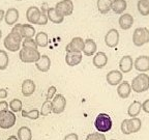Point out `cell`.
<instances>
[{"label": "cell", "mask_w": 149, "mask_h": 140, "mask_svg": "<svg viewBox=\"0 0 149 140\" xmlns=\"http://www.w3.org/2000/svg\"><path fill=\"white\" fill-rule=\"evenodd\" d=\"M17 1H22V0H17Z\"/></svg>", "instance_id": "obj_50"}, {"label": "cell", "mask_w": 149, "mask_h": 140, "mask_svg": "<svg viewBox=\"0 0 149 140\" xmlns=\"http://www.w3.org/2000/svg\"><path fill=\"white\" fill-rule=\"evenodd\" d=\"M52 112L54 114H60L65 110L66 107V99L61 93H56L52 99Z\"/></svg>", "instance_id": "obj_7"}, {"label": "cell", "mask_w": 149, "mask_h": 140, "mask_svg": "<svg viewBox=\"0 0 149 140\" xmlns=\"http://www.w3.org/2000/svg\"><path fill=\"white\" fill-rule=\"evenodd\" d=\"M1 37H2V31H1V29H0V40H1Z\"/></svg>", "instance_id": "obj_48"}, {"label": "cell", "mask_w": 149, "mask_h": 140, "mask_svg": "<svg viewBox=\"0 0 149 140\" xmlns=\"http://www.w3.org/2000/svg\"><path fill=\"white\" fill-rule=\"evenodd\" d=\"M96 6L100 14H108L112 9V0H97Z\"/></svg>", "instance_id": "obj_28"}, {"label": "cell", "mask_w": 149, "mask_h": 140, "mask_svg": "<svg viewBox=\"0 0 149 140\" xmlns=\"http://www.w3.org/2000/svg\"><path fill=\"white\" fill-rule=\"evenodd\" d=\"M106 80H107L108 84L111 86H118L119 84L123 80V74L120 71L117 70H112L106 76Z\"/></svg>", "instance_id": "obj_11"}, {"label": "cell", "mask_w": 149, "mask_h": 140, "mask_svg": "<svg viewBox=\"0 0 149 140\" xmlns=\"http://www.w3.org/2000/svg\"><path fill=\"white\" fill-rule=\"evenodd\" d=\"M83 59L82 53H77V52H68L65 55V62L70 66H76L80 64Z\"/></svg>", "instance_id": "obj_18"}, {"label": "cell", "mask_w": 149, "mask_h": 140, "mask_svg": "<svg viewBox=\"0 0 149 140\" xmlns=\"http://www.w3.org/2000/svg\"><path fill=\"white\" fill-rule=\"evenodd\" d=\"M134 68V60L133 57L130 55H124L123 57H121L119 60V69L122 74H127Z\"/></svg>", "instance_id": "obj_14"}, {"label": "cell", "mask_w": 149, "mask_h": 140, "mask_svg": "<svg viewBox=\"0 0 149 140\" xmlns=\"http://www.w3.org/2000/svg\"><path fill=\"white\" fill-rule=\"evenodd\" d=\"M149 43V29L146 27L136 28L133 33V44L136 47H142Z\"/></svg>", "instance_id": "obj_4"}, {"label": "cell", "mask_w": 149, "mask_h": 140, "mask_svg": "<svg viewBox=\"0 0 149 140\" xmlns=\"http://www.w3.org/2000/svg\"><path fill=\"white\" fill-rule=\"evenodd\" d=\"M17 137L19 140H31L32 139V132L28 127L23 126L17 132Z\"/></svg>", "instance_id": "obj_29"}, {"label": "cell", "mask_w": 149, "mask_h": 140, "mask_svg": "<svg viewBox=\"0 0 149 140\" xmlns=\"http://www.w3.org/2000/svg\"><path fill=\"white\" fill-rule=\"evenodd\" d=\"M127 120L128 119H124V120H122L121 126H120L121 132H122L124 135H130V132H128V129H127Z\"/></svg>", "instance_id": "obj_40"}, {"label": "cell", "mask_w": 149, "mask_h": 140, "mask_svg": "<svg viewBox=\"0 0 149 140\" xmlns=\"http://www.w3.org/2000/svg\"><path fill=\"white\" fill-rule=\"evenodd\" d=\"M40 56H42V54L40 53L38 50L22 48L19 52V57H20L22 62L24 63H35L40 58Z\"/></svg>", "instance_id": "obj_5"}, {"label": "cell", "mask_w": 149, "mask_h": 140, "mask_svg": "<svg viewBox=\"0 0 149 140\" xmlns=\"http://www.w3.org/2000/svg\"><path fill=\"white\" fill-rule=\"evenodd\" d=\"M132 90L137 93L144 92L149 89V76L145 73H141L138 76H136L133 79L132 83Z\"/></svg>", "instance_id": "obj_1"}, {"label": "cell", "mask_w": 149, "mask_h": 140, "mask_svg": "<svg viewBox=\"0 0 149 140\" xmlns=\"http://www.w3.org/2000/svg\"><path fill=\"white\" fill-rule=\"evenodd\" d=\"M112 126H113V121H112L110 115L107 113H100L94 120V127H95L96 131L100 133L109 132L112 129Z\"/></svg>", "instance_id": "obj_3"}, {"label": "cell", "mask_w": 149, "mask_h": 140, "mask_svg": "<svg viewBox=\"0 0 149 140\" xmlns=\"http://www.w3.org/2000/svg\"><path fill=\"white\" fill-rule=\"evenodd\" d=\"M9 62L8 54L5 50H0V71H4L7 69Z\"/></svg>", "instance_id": "obj_32"}, {"label": "cell", "mask_w": 149, "mask_h": 140, "mask_svg": "<svg viewBox=\"0 0 149 140\" xmlns=\"http://www.w3.org/2000/svg\"><path fill=\"white\" fill-rule=\"evenodd\" d=\"M35 66L36 69L40 72H42V73H46L50 70L51 68V59L48 55H42L40 56V58L35 62Z\"/></svg>", "instance_id": "obj_20"}, {"label": "cell", "mask_w": 149, "mask_h": 140, "mask_svg": "<svg viewBox=\"0 0 149 140\" xmlns=\"http://www.w3.org/2000/svg\"><path fill=\"white\" fill-rule=\"evenodd\" d=\"M111 140H116V139H111Z\"/></svg>", "instance_id": "obj_51"}, {"label": "cell", "mask_w": 149, "mask_h": 140, "mask_svg": "<svg viewBox=\"0 0 149 140\" xmlns=\"http://www.w3.org/2000/svg\"><path fill=\"white\" fill-rule=\"evenodd\" d=\"M142 110V103L139 101H134L127 108V114L128 116L132 117H138V115L141 113Z\"/></svg>", "instance_id": "obj_25"}, {"label": "cell", "mask_w": 149, "mask_h": 140, "mask_svg": "<svg viewBox=\"0 0 149 140\" xmlns=\"http://www.w3.org/2000/svg\"><path fill=\"white\" fill-rule=\"evenodd\" d=\"M142 128V121L139 117H132L127 120V129L130 134L138 133Z\"/></svg>", "instance_id": "obj_24"}, {"label": "cell", "mask_w": 149, "mask_h": 140, "mask_svg": "<svg viewBox=\"0 0 149 140\" xmlns=\"http://www.w3.org/2000/svg\"><path fill=\"white\" fill-rule=\"evenodd\" d=\"M22 38L19 34L15 32H10L5 36L4 41H3V45H4L5 49H7L10 52H17L21 50V46H22Z\"/></svg>", "instance_id": "obj_2"}, {"label": "cell", "mask_w": 149, "mask_h": 140, "mask_svg": "<svg viewBox=\"0 0 149 140\" xmlns=\"http://www.w3.org/2000/svg\"><path fill=\"white\" fill-rule=\"evenodd\" d=\"M21 113L24 118H29V119H32V120H35V119H37L40 116V112L38 109H32V110H30V111L22 110Z\"/></svg>", "instance_id": "obj_33"}, {"label": "cell", "mask_w": 149, "mask_h": 140, "mask_svg": "<svg viewBox=\"0 0 149 140\" xmlns=\"http://www.w3.org/2000/svg\"><path fill=\"white\" fill-rule=\"evenodd\" d=\"M142 110L145 112V113L149 114V99L145 100L144 102L142 103Z\"/></svg>", "instance_id": "obj_44"}, {"label": "cell", "mask_w": 149, "mask_h": 140, "mask_svg": "<svg viewBox=\"0 0 149 140\" xmlns=\"http://www.w3.org/2000/svg\"><path fill=\"white\" fill-rule=\"evenodd\" d=\"M55 8L63 17L70 16L74 12V2L72 0H61L58 3H56Z\"/></svg>", "instance_id": "obj_8"}, {"label": "cell", "mask_w": 149, "mask_h": 140, "mask_svg": "<svg viewBox=\"0 0 149 140\" xmlns=\"http://www.w3.org/2000/svg\"><path fill=\"white\" fill-rule=\"evenodd\" d=\"M40 115L42 116H48L50 113H52V102L49 100H46L42 103V109H40Z\"/></svg>", "instance_id": "obj_35"}, {"label": "cell", "mask_w": 149, "mask_h": 140, "mask_svg": "<svg viewBox=\"0 0 149 140\" xmlns=\"http://www.w3.org/2000/svg\"><path fill=\"white\" fill-rule=\"evenodd\" d=\"M119 26L122 30H128L134 25V17L130 14H122L118 20Z\"/></svg>", "instance_id": "obj_19"}, {"label": "cell", "mask_w": 149, "mask_h": 140, "mask_svg": "<svg viewBox=\"0 0 149 140\" xmlns=\"http://www.w3.org/2000/svg\"><path fill=\"white\" fill-rule=\"evenodd\" d=\"M35 42H36L37 47H42V48H45V47L48 46L49 44V37H48V34L44 31H40V32L36 33L35 34Z\"/></svg>", "instance_id": "obj_30"}, {"label": "cell", "mask_w": 149, "mask_h": 140, "mask_svg": "<svg viewBox=\"0 0 149 140\" xmlns=\"http://www.w3.org/2000/svg\"><path fill=\"white\" fill-rule=\"evenodd\" d=\"M7 96H8V91H7L6 89H5V88L0 89V99H1V100H4V99H6Z\"/></svg>", "instance_id": "obj_45"}, {"label": "cell", "mask_w": 149, "mask_h": 140, "mask_svg": "<svg viewBox=\"0 0 149 140\" xmlns=\"http://www.w3.org/2000/svg\"><path fill=\"white\" fill-rule=\"evenodd\" d=\"M119 32L115 28H111L105 35V44L109 48H116L119 44Z\"/></svg>", "instance_id": "obj_9"}, {"label": "cell", "mask_w": 149, "mask_h": 140, "mask_svg": "<svg viewBox=\"0 0 149 140\" xmlns=\"http://www.w3.org/2000/svg\"><path fill=\"white\" fill-rule=\"evenodd\" d=\"M137 7L138 12L141 14V16H148L149 15V3L146 0H138Z\"/></svg>", "instance_id": "obj_31"}, {"label": "cell", "mask_w": 149, "mask_h": 140, "mask_svg": "<svg viewBox=\"0 0 149 140\" xmlns=\"http://www.w3.org/2000/svg\"><path fill=\"white\" fill-rule=\"evenodd\" d=\"M36 31L35 28L31 24H22V37L24 38H33L35 36Z\"/></svg>", "instance_id": "obj_27"}, {"label": "cell", "mask_w": 149, "mask_h": 140, "mask_svg": "<svg viewBox=\"0 0 149 140\" xmlns=\"http://www.w3.org/2000/svg\"><path fill=\"white\" fill-rule=\"evenodd\" d=\"M42 16V10L37 6H30L26 10V19L30 24H37Z\"/></svg>", "instance_id": "obj_13"}, {"label": "cell", "mask_w": 149, "mask_h": 140, "mask_svg": "<svg viewBox=\"0 0 149 140\" xmlns=\"http://www.w3.org/2000/svg\"><path fill=\"white\" fill-rule=\"evenodd\" d=\"M97 51V46L96 43L91 38H87L84 42V49L83 54L86 56H93Z\"/></svg>", "instance_id": "obj_23"}, {"label": "cell", "mask_w": 149, "mask_h": 140, "mask_svg": "<svg viewBox=\"0 0 149 140\" xmlns=\"http://www.w3.org/2000/svg\"><path fill=\"white\" fill-rule=\"evenodd\" d=\"M146 1H147V2H148V3H149V0H146Z\"/></svg>", "instance_id": "obj_49"}, {"label": "cell", "mask_w": 149, "mask_h": 140, "mask_svg": "<svg viewBox=\"0 0 149 140\" xmlns=\"http://www.w3.org/2000/svg\"><path fill=\"white\" fill-rule=\"evenodd\" d=\"M132 92V86L128 81H122L117 86V94L121 99H127Z\"/></svg>", "instance_id": "obj_21"}, {"label": "cell", "mask_w": 149, "mask_h": 140, "mask_svg": "<svg viewBox=\"0 0 149 140\" xmlns=\"http://www.w3.org/2000/svg\"><path fill=\"white\" fill-rule=\"evenodd\" d=\"M12 32H15L17 34H19L22 37V24H16L14 26V28L12 29ZM23 38V37H22Z\"/></svg>", "instance_id": "obj_41"}, {"label": "cell", "mask_w": 149, "mask_h": 140, "mask_svg": "<svg viewBox=\"0 0 149 140\" xmlns=\"http://www.w3.org/2000/svg\"><path fill=\"white\" fill-rule=\"evenodd\" d=\"M47 16H48V19H49L50 21L54 24H60L64 20V17L59 14L58 10L55 8V6L49 7V8L47 9Z\"/></svg>", "instance_id": "obj_22"}, {"label": "cell", "mask_w": 149, "mask_h": 140, "mask_svg": "<svg viewBox=\"0 0 149 140\" xmlns=\"http://www.w3.org/2000/svg\"><path fill=\"white\" fill-rule=\"evenodd\" d=\"M84 42L85 41L80 36L74 37L68 45L65 47L66 53L68 52H77V53H83L84 49Z\"/></svg>", "instance_id": "obj_10"}, {"label": "cell", "mask_w": 149, "mask_h": 140, "mask_svg": "<svg viewBox=\"0 0 149 140\" xmlns=\"http://www.w3.org/2000/svg\"><path fill=\"white\" fill-rule=\"evenodd\" d=\"M63 140H79V136L76 133H70L63 138Z\"/></svg>", "instance_id": "obj_43"}, {"label": "cell", "mask_w": 149, "mask_h": 140, "mask_svg": "<svg viewBox=\"0 0 149 140\" xmlns=\"http://www.w3.org/2000/svg\"><path fill=\"white\" fill-rule=\"evenodd\" d=\"M9 104V110L13 111L14 113H17V112H21L23 110V104H22V101L19 100V99H14Z\"/></svg>", "instance_id": "obj_34"}, {"label": "cell", "mask_w": 149, "mask_h": 140, "mask_svg": "<svg viewBox=\"0 0 149 140\" xmlns=\"http://www.w3.org/2000/svg\"><path fill=\"white\" fill-rule=\"evenodd\" d=\"M36 88V85H35L34 81L31 79H25L23 81L21 85V90H22V94L24 97H30L32 96Z\"/></svg>", "instance_id": "obj_17"}, {"label": "cell", "mask_w": 149, "mask_h": 140, "mask_svg": "<svg viewBox=\"0 0 149 140\" xmlns=\"http://www.w3.org/2000/svg\"><path fill=\"white\" fill-rule=\"evenodd\" d=\"M92 63L93 65L95 66L96 69H102L105 68L108 63V56L105 52H96L93 56L92 59Z\"/></svg>", "instance_id": "obj_16"}, {"label": "cell", "mask_w": 149, "mask_h": 140, "mask_svg": "<svg viewBox=\"0 0 149 140\" xmlns=\"http://www.w3.org/2000/svg\"><path fill=\"white\" fill-rule=\"evenodd\" d=\"M127 7L125 0H112V10L115 14H123Z\"/></svg>", "instance_id": "obj_26"}, {"label": "cell", "mask_w": 149, "mask_h": 140, "mask_svg": "<svg viewBox=\"0 0 149 140\" xmlns=\"http://www.w3.org/2000/svg\"><path fill=\"white\" fill-rule=\"evenodd\" d=\"M9 108V104L6 102L5 100H2L0 101V113L3 111H6V110H8Z\"/></svg>", "instance_id": "obj_42"}, {"label": "cell", "mask_w": 149, "mask_h": 140, "mask_svg": "<svg viewBox=\"0 0 149 140\" xmlns=\"http://www.w3.org/2000/svg\"><path fill=\"white\" fill-rule=\"evenodd\" d=\"M86 140H107L106 136L104 133H100V132H94V133H90L87 135Z\"/></svg>", "instance_id": "obj_37"}, {"label": "cell", "mask_w": 149, "mask_h": 140, "mask_svg": "<svg viewBox=\"0 0 149 140\" xmlns=\"http://www.w3.org/2000/svg\"><path fill=\"white\" fill-rule=\"evenodd\" d=\"M19 17H20V14H19L18 9L16 7H9L6 12H5V16H4L5 23L9 26L16 25V23L19 20Z\"/></svg>", "instance_id": "obj_15"}, {"label": "cell", "mask_w": 149, "mask_h": 140, "mask_svg": "<svg viewBox=\"0 0 149 140\" xmlns=\"http://www.w3.org/2000/svg\"><path fill=\"white\" fill-rule=\"evenodd\" d=\"M49 21V19H48V16H47V12L45 10H42V16H40V20L37 22V25H46Z\"/></svg>", "instance_id": "obj_39"}, {"label": "cell", "mask_w": 149, "mask_h": 140, "mask_svg": "<svg viewBox=\"0 0 149 140\" xmlns=\"http://www.w3.org/2000/svg\"><path fill=\"white\" fill-rule=\"evenodd\" d=\"M56 93H57V88H56V86H54V85L50 86L49 88H48V92H47V100L52 101V99L55 97Z\"/></svg>", "instance_id": "obj_38"}, {"label": "cell", "mask_w": 149, "mask_h": 140, "mask_svg": "<svg viewBox=\"0 0 149 140\" xmlns=\"http://www.w3.org/2000/svg\"><path fill=\"white\" fill-rule=\"evenodd\" d=\"M4 16H5L4 9H0V22H1L3 19H4Z\"/></svg>", "instance_id": "obj_46"}, {"label": "cell", "mask_w": 149, "mask_h": 140, "mask_svg": "<svg viewBox=\"0 0 149 140\" xmlns=\"http://www.w3.org/2000/svg\"><path fill=\"white\" fill-rule=\"evenodd\" d=\"M6 140H19V139H18V137H17V136L12 135V136H9V137L7 138Z\"/></svg>", "instance_id": "obj_47"}, {"label": "cell", "mask_w": 149, "mask_h": 140, "mask_svg": "<svg viewBox=\"0 0 149 140\" xmlns=\"http://www.w3.org/2000/svg\"><path fill=\"white\" fill-rule=\"evenodd\" d=\"M22 48H26V49H32L37 50V45L34 38H24L22 41Z\"/></svg>", "instance_id": "obj_36"}, {"label": "cell", "mask_w": 149, "mask_h": 140, "mask_svg": "<svg viewBox=\"0 0 149 140\" xmlns=\"http://www.w3.org/2000/svg\"><path fill=\"white\" fill-rule=\"evenodd\" d=\"M17 116L14 112L10 110H6L0 113V128L1 129H10L16 125Z\"/></svg>", "instance_id": "obj_6"}, {"label": "cell", "mask_w": 149, "mask_h": 140, "mask_svg": "<svg viewBox=\"0 0 149 140\" xmlns=\"http://www.w3.org/2000/svg\"><path fill=\"white\" fill-rule=\"evenodd\" d=\"M134 68L140 73H146L149 71V56L141 55L135 59Z\"/></svg>", "instance_id": "obj_12"}]
</instances>
